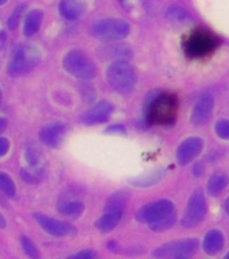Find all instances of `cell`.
<instances>
[{"mask_svg":"<svg viewBox=\"0 0 229 259\" xmlns=\"http://www.w3.org/2000/svg\"><path fill=\"white\" fill-rule=\"evenodd\" d=\"M64 68L69 74L81 80H89L96 74L95 64L80 50H72L64 57Z\"/></svg>","mask_w":229,"mask_h":259,"instance_id":"cell-4","label":"cell"},{"mask_svg":"<svg viewBox=\"0 0 229 259\" xmlns=\"http://www.w3.org/2000/svg\"><path fill=\"white\" fill-rule=\"evenodd\" d=\"M86 10L85 0H61L60 14L66 20H77L84 15Z\"/></svg>","mask_w":229,"mask_h":259,"instance_id":"cell-15","label":"cell"},{"mask_svg":"<svg viewBox=\"0 0 229 259\" xmlns=\"http://www.w3.org/2000/svg\"><path fill=\"white\" fill-rule=\"evenodd\" d=\"M169 18L171 20H174V22H184L185 19H188V15L185 14V11L184 10H181V8H171L169 11Z\"/></svg>","mask_w":229,"mask_h":259,"instance_id":"cell-29","label":"cell"},{"mask_svg":"<svg viewBox=\"0 0 229 259\" xmlns=\"http://www.w3.org/2000/svg\"><path fill=\"white\" fill-rule=\"evenodd\" d=\"M0 192L7 197H15L16 194V186L12 178L2 171H0Z\"/></svg>","mask_w":229,"mask_h":259,"instance_id":"cell-23","label":"cell"},{"mask_svg":"<svg viewBox=\"0 0 229 259\" xmlns=\"http://www.w3.org/2000/svg\"><path fill=\"white\" fill-rule=\"evenodd\" d=\"M163 177V171L159 170V171H153V173H147L145 176H141V177L135 178L132 181V185L135 186H151L155 185L157 182L161 181V178Z\"/></svg>","mask_w":229,"mask_h":259,"instance_id":"cell-21","label":"cell"},{"mask_svg":"<svg viewBox=\"0 0 229 259\" xmlns=\"http://www.w3.org/2000/svg\"><path fill=\"white\" fill-rule=\"evenodd\" d=\"M34 218H35L36 223L53 236H68V235L74 234V228L68 223L48 218L44 214H35Z\"/></svg>","mask_w":229,"mask_h":259,"instance_id":"cell-11","label":"cell"},{"mask_svg":"<svg viewBox=\"0 0 229 259\" xmlns=\"http://www.w3.org/2000/svg\"><path fill=\"white\" fill-rule=\"evenodd\" d=\"M65 131H66L65 125L60 121L50 123L40 130L39 139L42 141V143H44L49 147H57L64 139Z\"/></svg>","mask_w":229,"mask_h":259,"instance_id":"cell-14","label":"cell"},{"mask_svg":"<svg viewBox=\"0 0 229 259\" xmlns=\"http://www.w3.org/2000/svg\"><path fill=\"white\" fill-rule=\"evenodd\" d=\"M42 20H43V12L40 10H34L26 16V20H24L23 24V32L26 36H32L34 34L38 32L40 24H42Z\"/></svg>","mask_w":229,"mask_h":259,"instance_id":"cell-18","label":"cell"},{"mask_svg":"<svg viewBox=\"0 0 229 259\" xmlns=\"http://www.w3.org/2000/svg\"><path fill=\"white\" fill-rule=\"evenodd\" d=\"M225 258H229V252H228V254H226V255H225Z\"/></svg>","mask_w":229,"mask_h":259,"instance_id":"cell-36","label":"cell"},{"mask_svg":"<svg viewBox=\"0 0 229 259\" xmlns=\"http://www.w3.org/2000/svg\"><path fill=\"white\" fill-rule=\"evenodd\" d=\"M6 125H7V120L4 117H0V133L6 128Z\"/></svg>","mask_w":229,"mask_h":259,"instance_id":"cell-32","label":"cell"},{"mask_svg":"<svg viewBox=\"0 0 229 259\" xmlns=\"http://www.w3.org/2000/svg\"><path fill=\"white\" fill-rule=\"evenodd\" d=\"M6 226H7V222H6V219H4L3 214L0 213V228L3 230V228H6Z\"/></svg>","mask_w":229,"mask_h":259,"instance_id":"cell-33","label":"cell"},{"mask_svg":"<svg viewBox=\"0 0 229 259\" xmlns=\"http://www.w3.org/2000/svg\"><path fill=\"white\" fill-rule=\"evenodd\" d=\"M121 216H123V210L105 209L103 216L96 222L97 230L101 231V232L112 231L121 220Z\"/></svg>","mask_w":229,"mask_h":259,"instance_id":"cell-16","label":"cell"},{"mask_svg":"<svg viewBox=\"0 0 229 259\" xmlns=\"http://www.w3.org/2000/svg\"><path fill=\"white\" fill-rule=\"evenodd\" d=\"M0 96H2V95H0Z\"/></svg>","mask_w":229,"mask_h":259,"instance_id":"cell-37","label":"cell"},{"mask_svg":"<svg viewBox=\"0 0 229 259\" xmlns=\"http://www.w3.org/2000/svg\"><path fill=\"white\" fill-rule=\"evenodd\" d=\"M217 46V39L213 34L204 30H196L185 42L186 53L192 57H202L213 52Z\"/></svg>","mask_w":229,"mask_h":259,"instance_id":"cell-7","label":"cell"},{"mask_svg":"<svg viewBox=\"0 0 229 259\" xmlns=\"http://www.w3.org/2000/svg\"><path fill=\"white\" fill-rule=\"evenodd\" d=\"M40 61V53L35 46L26 45L16 49L11 62L8 65V73L11 76H22L35 68Z\"/></svg>","mask_w":229,"mask_h":259,"instance_id":"cell-3","label":"cell"},{"mask_svg":"<svg viewBox=\"0 0 229 259\" xmlns=\"http://www.w3.org/2000/svg\"><path fill=\"white\" fill-rule=\"evenodd\" d=\"M206 212V201L205 196L202 193L201 189H197L192 194L189 200L186 212L182 218V226L185 228H192V227L197 226L198 223L201 222Z\"/></svg>","mask_w":229,"mask_h":259,"instance_id":"cell-8","label":"cell"},{"mask_svg":"<svg viewBox=\"0 0 229 259\" xmlns=\"http://www.w3.org/2000/svg\"><path fill=\"white\" fill-rule=\"evenodd\" d=\"M107 80L116 92L128 93L136 84V73L128 62L119 60L109 65L107 70Z\"/></svg>","mask_w":229,"mask_h":259,"instance_id":"cell-1","label":"cell"},{"mask_svg":"<svg viewBox=\"0 0 229 259\" xmlns=\"http://www.w3.org/2000/svg\"><path fill=\"white\" fill-rule=\"evenodd\" d=\"M229 184V177L228 174L225 173H216L209 178L208 182V192L210 196H218L221 193L222 190L225 189Z\"/></svg>","mask_w":229,"mask_h":259,"instance_id":"cell-19","label":"cell"},{"mask_svg":"<svg viewBox=\"0 0 229 259\" xmlns=\"http://www.w3.org/2000/svg\"><path fill=\"white\" fill-rule=\"evenodd\" d=\"M24 8H26V6L20 4V6H18V7L15 8V11H12V15L10 16V19H8V27L11 28V30H15V28L19 26Z\"/></svg>","mask_w":229,"mask_h":259,"instance_id":"cell-27","label":"cell"},{"mask_svg":"<svg viewBox=\"0 0 229 259\" xmlns=\"http://www.w3.org/2000/svg\"><path fill=\"white\" fill-rule=\"evenodd\" d=\"M173 202L169 201V200H159V201L147 204L142 209H139V212L136 213V219L142 223L151 224V223L157 222V220L162 219L170 212H173Z\"/></svg>","mask_w":229,"mask_h":259,"instance_id":"cell-9","label":"cell"},{"mask_svg":"<svg viewBox=\"0 0 229 259\" xmlns=\"http://www.w3.org/2000/svg\"><path fill=\"white\" fill-rule=\"evenodd\" d=\"M224 209H225L226 214H228V216H229V197L226 198L225 202H224Z\"/></svg>","mask_w":229,"mask_h":259,"instance_id":"cell-34","label":"cell"},{"mask_svg":"<svg viewBox=\"0 0 229 259\" xmlns=\"http://www.w3.org/2000/svg\"><path fill=\"white\" fill-rule=\"evenodd\" d=\"M224 246V235L221 231L212 230L205 235L204 242H202V248L208 255L217 254Z\"/></svg>","mask_w":229,"mask_h":259,"instance_id":"cell-17","label":"cell"},{"mask_svg":"<svg viewBox=\"0 0 229 259\" xmlns=\"http://www.w3.org/2000/svg\"><path fill=\"white\" fill-rule=\"evenodd\" d=\"M125 205H127V197L124 193H115L109 197L105 209H117L124 212Z\"/></svg>","mask_w":229,"mask_h":259,"instance_id":"cell-25","label":"cell"},{"mask_svg":"<svg viewBox=\"0 0 229 259\" xmlns=\"http://www.w3.org/2000/svg\"><path fill=\"white\" fill-rule=\"evenodd\" d=\"M204 147V142L201 138L192 137L188 138L179 145L177 150V161L179 165H189L194 158L200 155Z\"/></svg>","mask_w":229,"mask_h":259,"instance_id":"cell-10","label":"cell"},{"mask_svg":"<svg viewBox=\"0 0 229 259\" xmlns=\"http://www.w3.org/2000/svg\"><path fill=\"white\" fill-rule=\"evenodd\" d=\"M174 223H175V210L170 212V213H167L166 216H163L162 219L157 220V222L151 223V224H149V226L153 231H157V232H162V231L169 230L170 227L173 226Z\"/></svg>","mask_w":229,"mask_h":259,"instance_id":"cell-22","label":"cell"},{"mask_svg":"<svg viewBox=\"0 0 229 259\" xmlns=\"http://www.w3.org/2000/svg\"><path fill=\"white\" fill-rule=\"evenodd\" d=\"M72 258H76V259H92L95 258V252L90 250H85V251H81L78 254H74Z\"/></svg>","mask_w":229,"mask_h":259,"instance_id":"cell-31","label":"cell"},{"mask_svg":"<svg viewBox=\"0 0 229 259\" xmlns=\"http://www.w3.org/2000/svg\"><path fill=\"white\" fill-rule=\"evenodd\" d=\"M214 100L212 95H204L200 97L197 104L194 105L193 113H192V123L196 125L205 124L206 121L209 120L210 115L213 112Z\"/></svg>","mask_w":229,"mask_h":259,"instance_id":"cell-12","label":"cell"},{"mask_svg":"<svg viewBox=\"0 0 229 259\" xmlns=\"http://www.w3.org/2000/svg\"><path fill=\"white\" fill-rule=\"evenodd\" d=\"M20 176H22V178H23L26 182H28V184H35V182L40 181V178H42L43 173H42V169L36 167V165H31V167L22 169Z\"/></svg>","mask_w":229,"mask_h":259,"instance_id":"cell-24","label":"cell"},{"mask_svg":"<svg viewBox=\"0 0 229 259\" xmlns=\"http://www.w3.org/2000/svg\"><path fill=\"white\" fill-rule=\"evenodd\" d=\"M20 243H22V248H23V251L26 252L27 256H30V258H35V259L39 258L40 255L39 252H38V248H36L34 242H32L31 239L28 238V236H20Z\"/></svg>","mask_w":229,"mask_h":259,"instance_id":"cell-26","label":"cell"},{"mask_svg":"<svg viewBox=\"0 0 229 259\" xmlns=\"http://www.w3.org/2000/svg\"><path fill=\"white\" fill-rule=\"evenodd\" d=\"M10 150V141L7 138H0V157H4Z\"/></svg>","mask_w":229,"mask_h":259,"instance_id":"cell-30","label":"cell"},{"mask_svg":"<svg viewBox=\"0 0 229 259\" xmlns=\"http://www.w3.org/2000/svg\"><path fill=\"white\" fill-rule=\"evenodd\" d=\"M214 130H216V134L221 139H229V120L226 119H222V120H218L214 125Z\"/></svg>","mask_w":229,"mask_h":259,"instance_id":"cell-28","label":"cell"},{"mask_svg":"<svg viewBox=\"0 0 229 259\" xmlns=\"http://www.w3.org/2000/svg\"><path fill=\"white\" fill-rule=\"evenodd\" d=\"M198 250L197 239H186V240H178L171 242L163 246L158 247L154 251V256L157 258H190L196 254Z\"/></svg>","mask_w":229,"mask_h":259,"instance_id":"cell-6","label":"cell"},{"mask_svg":"<svg viewBox=\"0 0 229 259\" xmlns=\"http://www.w3.org/2000/svg\"><path fill=\"white\" fill-rule=\"evenodd\" d=\"M6 3H7V0H0V6H3Z\"/></svg>","mask_w":229,"mask_h":259,"instance_id":"cell-35","label":"cell"},{"mask_svg":"<svg viewBox=\"0 0 229 259\" xmlns=\"http://www.w3.org/2000/svg\"><path fill=\"white\" fill-rule=\"evenodd\" d=\"M58 209L62 214L69 218H78L84 212V202L80 200H68V201L61 202Z\"/></svg>","mask_w":229,"mask_h":259,"instance_id":"cell-20","label":"cell"},{"mask_svg":"<svg viewBox=\"0 0 229 259\" xmlns=\"http://www.w3.org/2000/svg\"><path fill=\"white\" fill-rule=\"evenodd\" d=\"M113 112V105L109 101H100L93 108H90L88 112L82 116V121L85 124L93 125L104 123L111 117Z\"/></svg>","mask_w":229,"mask_h":259,"instance_id":"cell-13","label":"cell"},{"mask_svg":"<svg viewBox=\"0 0 229 259\" xmlns=\"http://www.w3.org/2000/svg\"><path fill=\"white\" fill-rule=\"evenodd\" d=\"M178 100L171 95H161L151 103L149 108V119L151 123L169 124L177 117Z\"/></svg>","mask_w":229,"mask_h":259,"instance_id":"cell-2","label":"cell"},{"mask_svg":"<svg viewBox=\"0 0 229 259\" xmlns=\"http://www.w3.org/2000/svg\"><path fill=\"white\" fill-rule=\"evenodd\" d=\"M129 34V24L123 19L109 18L97 20L92 27V35L103 40H120Z\"/></svg>","mask_w":229,"mask_h":259,"instance_id":"cell-5","label":"cell"}]
</instances>
